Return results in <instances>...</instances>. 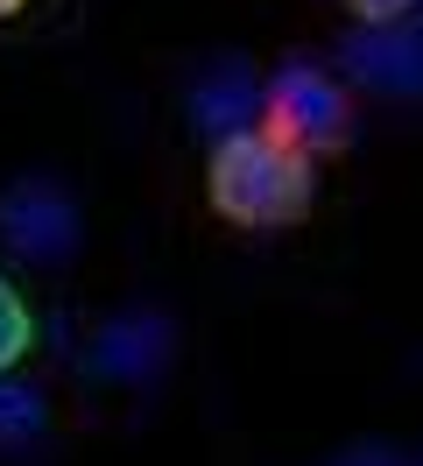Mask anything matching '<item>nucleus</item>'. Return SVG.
Segmentation results:
<instances>
[{"mask_svg":"<svg viewBox=\"0 0 423 466\" xmlns=\"http://www.w3.org/2000/svg\"><path fill=\"white\" fill-rule=\"evenodd\" d=\"M205 198L226 227H297L317 198L304 148L276 142L268 127H240L212 142V170H205Z\"/></svg>","mask_w":423,"mask_h":466,"instance_id":"1","label":"nucleus"},{"mask_svg":"<svg viewBox=\"0 0 423 466\" xmlns=\"http://www.w3.org/2000/svg\"><path fill=\"white\" fill-rule=\"evenodd\" d=\"M254 114H261V86H254L240 64H219V71H205V78L191 86V120L212 135V142L240 135Z\"/></svg>","mask_w":423,"mask_h":466,"instance_id":"6","label":"nucleus"},{"mask_svg":"<svg viewBox=\"0 0 423 466\" xmlns=\"http://www.w3.org/2000/svg\"><path fill=\"white\" fill-rule=\"evenodd\" d=\"M28 339H35V325H28V304L15 297V283L0 276V375H7V368H15V360L28 353Z\"/></svg>","mask_w":423,"mask_h":466,"instance_id":"8","label":"nucleus"},{"mask_svg":"<svg viewBox=\"0 0 423 466\" xmlns=\"http://www.w3.org/2000/svg\"><path fill=\"white\" fill-rule=\"evenodd\" d=\"M261 120L276 142L304 148V156H338L353 142V106H346L338 78H325L317 64H282L261 86Z\"/></svg>","mask_w":423,"mask_h":466,"instance_id":"2","label":"nucleus"},{"mask_svg":"<svg viewBox=\"0 0 423 466\" xmlns=\"http://www.w3.org/2000/svg\"><path fill=\"white\" fill-rule=\"evenodd\" d=\"M417 0H346V15L353 22H367V29H388V22H402Z\"/></svg>","mask_w":423,"mask_h":466,"instance_id":"9","label":"nucleus"},{"mask_svg":"<svg viewBox=\"0 0 423 466\" xmlns=\"http://www.w3.org/2000/svg\"><path fill=\"white\" fill-rule=\"evenodd\" d=\"M332 466H402L395 452H381V445H353V452H338Z\"/></svg>","mask_w":423,"mask_h":466,"instance_id":"10","label":"nucleus"},{"mask_svg":"<svg viewBox=\"0 0 423 466\" xmlns=\"http://www.w3.org/2000/svg\"><path fill=\"white\" fill-rule=\"evenodd\" d=\"M22 7H28V0H0V22H7V15H22Z\"/></svg>","mask_w":423,"mask_h":466,"instance_id":"11","label":"nucleus"},{"mask_svg":"<svg viewBox=\"0 0 423 466\" xmlns=\"http://www.w3.org/2000/svg\"><path fill=\"white\" fill-rule=\"evenodd\" d=\"M346 71L360 78V86L388 92V99H417L423 92V35L402 29V22H388V29H360L346 35Z\"/></svg>","mask_w":423,"mask_h":466,"instance_id":"4","label":"nucleus"},{"mask_svg":"<svg viewBox=\"0 0 423 466\" xmlns=\"http://www.w3.org/2000/svg\"><path fill=\"white\" fill-rule=\"evenodd\" d=\"M0 240L22 262H71L78 255V205L64 198L56 184L28 177L15 191H0Z\"/></svg>","mask_w":423,"mask_h":466,"instance_id":"3","label":"nucleus"},{"mask_svg":"<svg viewBox=\"0 0 423 466\" xmlns=\"http://www.w3.org/2000/svg\"><path fill=\"white\" fill-rule=\"evenodd\" d=\"M163 360H169V325L156 319V311L113 319V325H99V339H92V375H106V381H148Z\"/></svg>","mask_w":423,"mask_h":466,"instance_id":"5","label":"nucleus"},{"mask_svg":"<svg viewBox=\"0 0 423 466\" xmlns=\"http://www.w3.org/2000/svg\"><path fill=\"white\" fill-rule=\"evenodd\" d=\"M43 389H28V381H0V452H15V445H35L43 438Z\"/></svg>","mask_w":423,"mask_h":466,"instance_id":"7","label":"nucleus"}]
</instances>
